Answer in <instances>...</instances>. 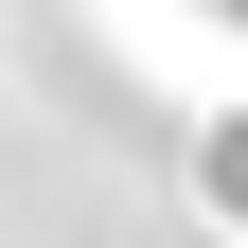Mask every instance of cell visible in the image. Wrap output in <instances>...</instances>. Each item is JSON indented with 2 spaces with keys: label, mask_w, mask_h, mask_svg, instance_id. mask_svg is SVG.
Masks as SVG:
<instances>
[{
  "label": "cell",
  "mask_w": 248,
  "mask_h": 248,
  "mask_svg": "<svg viewBox=\"0 0 248 248\" xmlns=\"http://www.w3.org/2000/svg\"><path fill=\"white\" fill-rule=\"evenodd\" d=\"M213 195H231V213H248V142H231V160H213Z\"/></svg>",
  "instance_id": "1"
}]
</instances>
